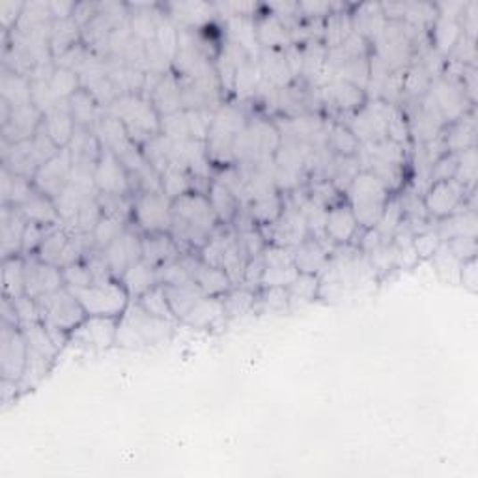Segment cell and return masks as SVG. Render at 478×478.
I'll list each match as a JSON object with an SVG mask.
<instances>
[{
    "label": "cell",
    "mask_w": 478,
    "mask_h": 478,
    "mask_svg": "<svg viewBox=\"0 0 478 478\" xmlns=\"http://www.w3.org/2000/svg\"><path fill=\"white\" fill-rule=\"evenodd\" d=\"M218 218L206 193H187L172 201L170 235L177 249H202L217 230Z\"/></svg>",
    "instance_id": "obj_1"
},
{
    "label": "cell",
    "mask_w": 478,
    "mask_h": 478,
    "mask_svg": "<svg viewBox=\"0 0 478 478\" xmlns=\"http://www.w3.org/2000/svg\"><path fill=\"white\" fill-rule=\"evenodd\" d=\"M174 333V322L148 314L136 301H131L120 316L116 346L126 350H144L165 344Z\"/></svg>",
    "instance_id": "obj_2"
},
{
    "label": "cell",
    "mask_w": 478,
    "mask_h": 478,
    "mask_svg": "<svg viewBox=\"0 0 478 478\" xmlns=\"http://www.w3.org/2000/svg\"><path fill=\"white\" fill-rule=\"evenodd\" d=\"M348 206L351 208L358 227L375 228L391 198V191L368 170H361L346 189Z\"/></svg>",
    "instance_id": "obj_3"
},
{
    "label": "cell",
    "mask_w": 478,
    "mask_h": 478,
    "mask_svg": "<svg viewBox=\"0 0 478 478\" xmlns=\"http://www.w3.org/2000/svg\"><path fill=\"white\" fill-rule=\"evenodd\" d=\"M111 116L124 124L126 131L136 144H146L161 131V116L153 109L150 99L136 94H122L109 105Z\"/></svg>",
    "instance_id": "obj_4"
},
{
    "label": "cell",
    "mask_w": 478,
    "mask_h": 478,
    "mask_svg": "<svg viewBox=\"0 0 478 478\" xmlns=\"http://www.w3.org/2000/svg\"><path fill=\"white\" fill-rule=\"evenodd\" d=\"M78 303L83 305L87 316H112L120 317L131 303V297L118 278L94 281L87 288H70Z\"/></svg>",
    "instance_id": "obj_5"
},
{
    "label": "cell",
    "mask_w": 478,
    "mask_h": 478,
    "mask_svg": "<svg viewBox=\"0 0 478 478\" xmlns=\"http://www.w3.org/2000/svg\"><path fill=\"white\" fill-rule=\"evenodd\" d=\"M37 305L42 310V322L47 327L60 329L68 334L87 317L83 305L78 303V299L68 286L37 299Z\"/></svg>",
    "instance_id": "obj_6"
},
{
    "label": "cell",
    "mask_w": 478,
    "mask_h": 478,
    "mask_svg": "<svg viewBox=\"0 0 478 478\" xmlns=\"http://www.w3.org/2000/svg\"><path fill=\"white\" fill-rule=\"evenodd\" d=\"M394 107L383 99H375L374 103H365L358 109L350 124V131L358 143L374 144L389 138V122Z\"/></svg>",
    "instance_id": "obj_7"
},
{
    "label": "cell",
    "mask_w": 478,
    "mask_h": 478,
    "mask_svg": "<svg viewBox=\"0 0 478 478\" xmlns=\"http://www.w3.org/2000/svg\"><path fill=\"white\" fill-rule=\"evenodd\" d=\"M133 221L144 234L170 232L172 201L163 191H146L133 202Z\"/></svg>",
    "instance_id": "obj_8"
},
{
    "label": "cell",
    "mask_w": 478,
    "mask_h": 478,
    "mask_svg": "<svg viewBox=\"0 0 478 478\" xmlns=\"http://www.w3.org/2000/svg\"><path fill=\"white\" fill-rule=\"evenodd\" d=\"M118 322L120 317L112 316H87L85 320L70 333L68 344L88 351H105L116 344Z\"/></svg>",
    "instance_id": "obj_9"
},
{
    "label": "cell",
    "mask_w": 478,
    "mask_h": 478,
    "mask_svg": "<svg viewBox=\"0 0 478 478\" xmlns=\"http://www.w3.org/2000/svg\"><path fill=\"white\" fill-rule=\"evenodd\" d=\"M29 358V346L23 331L10 326H0V377L21 382Z\"/></svg>",
    "instance_id": "obj_10"
},
{
    "label": "cell",
    "mask_w": 478,
    "mask_h": 478,
    "mask_svg": "<svg viewBox=\"0 0 478 478\" xmlns=\"http://www.w3.org/2000/svg\"><path fill=\"white\" fill-rule=\"evenodd\" d=\"M71 170H73V157L70 148H62L54 157H51L47 163L37 169L32 184L34 187L51 196L53 201L56 196L64 193V189L71 182Z\"/></svg>",
    "instance_id": "obj_11"
},
{
    "label": "cell",
    "mask_w": 478,
    "mask_h": 478,
    "mask_svg": "<svg viewBox=\"0 0 478 478\" xmlns=\"http://www.w3.org/2000/svg\"><path fill=\"white\" fill-rule=\"evenodd\" d=\"M102 254L111 275L120 281L133 264L143 260V235L128 227V230L102 251Z\"/></svg>",
    "instance_id": "obj_12"
},
{
    "label": "cell",
    "mask_w": 478,
    "mask_h": 478,
    "mask_svg": "<svg viewBox=\"0 0 478 478\" xmlns=\"http://www.w3.org/2000/svg\"><path fill=\"white\" fill-rule=\"evenodd\" d=\"M467 189L457 184L456 179H447V182H435L428 187L424 193L423 204L426 213L445 218L456 211H460L466 208V198H467Z\"/></svg>",
    "instance_id": "obj_13"
},
{
    "label": "cell",
    "mask_w": 478,
    "mask_h": 478,
    "mask_svg": "<svg viewBox=\"0 0 478 478\" xmlns=\"http://www.w3.org/2000/svg\"><path fill=\"white\" fill-rule=\"evenodd\" d=\"M94 182L97 193L129 196L133 191L129 172L120 163V159L107 148L102 150V155H99L95 163Z\"/></svg>",
    "instance_id": "obj_14"
},
{
    "label": "cell",
    "mask_w": 478,
    "mask_h": 478,
    "mask_svg": "<svg viewBox=\"0 0 478 478\" xmlns=\"http://www.w3.org/2000/svg\"><path fill=\"white\" fill-rule=\"evenodd\" d=\"M307 237H310V232L303 213L299 211L297 206H286V204L281 217H278L273 225H269V235H266L268 243L284 247L290 251L295 249L299 243H303Z\"/></svg>",
    "instance_id": "obj_15"
},
{
    "label": "cell",
    "mask_w": 478,
    "mask_h": 478,
    "mask_svg": "<svg viewBox=\"0 0 478 478\" xmlns=\"http://www.w3.org/2000/svg\"><path fill=\"white\" fill-rule=\"evenodd\" d=\"M62 286H66L62 269L39 260L36 254L25 256V293L27 295L34 299H42L44 295H49Z\"/></svg>",
    "instance_id": "obj_16"
},
{
    "label": "cell",
    "mask_w": 478,
    "mask_h": 478,
    "mask_svg": "<svg viewBox=\"0 0 478 478\" xmlns=\"http://www.w3.org/2000/svg\"><path fill=\"white\" fill-rule=\"evenodd\" d=\"M262 256H264V275L260 288H273V286L288 288L295 281L299 271L295 268L293 254L290 249L268 243Z\"/></svg>",
    "instance_id": "obj_17"
},
{
    "label": "cell",
    "mask_w": 478,
    "mask_h": 478,
    "mask_svg": "<svg viewBox=\"0 0 478 478\" xmlns=\"http://www.w3.org/2000/svg\"><path fill=\"white\" fill-rule=\"evenodd\" d=\"M29 221L15 206H4L0 211V249L3 258L23 256V237Z\"/></svg>",
    "instance_id": "obj_18"
},
{
    "label": "cell",
    "mask_w": 478,
    "mask_h": 478,
    "mask_svg": "<svg viewBox=\"0 0 478 478\" xmlns=\"http://www.w3.org/2000/svg\"><path fill=\"white\" fill-rule=\"evenodd\" d=\"M150 103L159 112V116L165 118L184 111V97H182V85H179V77L174 73H165L157 78V83L152 88Z\"/></svg>",
    "instance_id": "obj_19"
},
{
    "label": "cell",
    "mask_w": 478,
    "mask_h": 478,
    "mask_svg": "<svg viewBox=\"0 0 478 478\" xmlns=\"http://www.w3.org/2000/svg\"><path fill=\"white\" fill-rule=\"evenodd\" d=\"M44 114L32 103L17 107L12 111L8 122L3 124V141L6 143H23L34 136L37 128L42 126Z\"/></svg>",
    "instance_id": "obj_20"
},
{
    "label": "cell",
    "mask_w": 478,
    "mask_h": 478,
    "mask_svg": "<svg viewBox=\"0 0 478 478\" xmlns=\"http://www.w3.org/2000/svg\"><path fill=\"white\" fill-rule=\"evenodd\" d=\"M361 228L357 218L348 206V202H338L327 210L326 217V239H331L334 245H351V239L355 237L357 230Z\"/></svg>",
    "instance_id": "obj_21"
},
{
    "label": "cell",
    "mask_w": 478,
    "mask_h": 478,
    "mask_svg": "<svg viewBox=\"0 0 478 478\" xmlns=\"http://www.w3.org/2000/svg\"><path fill=\"white\" fill-rule=\"evenodd\" d=\"M223 322H227L223 297L204 295L201 301H198L185 314V317L179 324L198 329V331H206V329H215L218 324H223Z\"/></svg>",
    "instance_id": "obj_22"
},
{
    "label": "cell",
    "mask_w": 478,
    "mask_h": 478,
    "mask_svg": "<svg viewBox=\"0 0 478 478\" xmlns=\"http://www.w3.org/2000/svg\"><path fill=\"white\" fill-rule=\"evenodd\" d=\"M3 167L17 176L34 179L39 169V161L34 153L30 138L23 143L3 141Z\"/></svg>",
    "instance_id": "obj_23"
},
{
    "label": "cell",
    "mask_w": 478,
    "mask_h": 478,
    "mask_svg": "<svg viewBox=\"0 0 478 478\" xmlns=\"http://www.w3.org/2000/svg\"><path fill=\"white\" fill-rule=\"evenodd\" d=\"M324 102L341 112H357L365 105V90L341 78H333L322 88Z\"/></svg>",
    "instance_id": "obj_24"
},
{
    "label": "cell",
    "mask_w": 478,
    "mask_h": 478,
    "mask_svg": "<svg viewBox=\"0 0 478 478\" xmlns=\"http://www.w3.org/2000/svg\"><path fill=\"white\" fill-rule=\"evenodd\" d=\"M17 210L23 213V217L27 218L29 223L42 225L45 228H54L62 223V218H60V213L56 210V204H54L53 198L44 194V193H39L36 187H34L32 194Z\"/></svg>",
    "instance_id": "obj_25"
},
{
    "label": "cell",
    "mask_w": 478,
    "mask_h": 478,
    "mask_svg": "<svg viewBox=\"0 0 478 478\" xmlns=\"http://www.w3.org/2000/svg\"><path fill=\"white\" fill-rule=\"evenodd\" d=\"M258 64H260L262 81L275 87L276 90H283L290 87L293 78L292 70L288 66V60L284 51L281 49H262L258 54Z\"/></svg>",
    "instance_id": "obj_26"
},
{
    "label": "cell",
    "mask_w": 478,
    "mask_h": 478,
    "mask_svg": "<svg viewBox=\"0 0 478 478\" xmlns=\"http://www.w3.org/2000/svg\"><path fill=\"white\" fill-rule=\"evenodd\" d=\"M293 262L299 273L320 275L329 262V249L316 237H307L303 243L292 249Z\"/></svg>",
    "instance_id": "obj_27"
},
{
    "label": "cell",
    "mask_w": 478,
    "mask_h": 478,
    "mask_svg": "<svg viewBox=\"0 0 478 478\" xmlns=\"http://www.w3.org/2000/svg\"><path fill=\"white\" fill-rule=\"evenodd\" d=\"M42 126L58 148H68L77 129L68 102H60L53 111L44 114Z\"/></svg>",
    "instance_id": "obj_28"
},
{
    "label": "cell",
    "mask_w": 478,
    "mask_h": 478,
    "mask_svg": "<svg viewBox=\"0 0 478 478\" xmlns=\"http://www.w3.org/2000/svg\"><path fill=\"white\" fill-rule=\"evenodd\" d=\"M182 252L177 249L170 232H152L143 235V260L153 268H161Z\"/></svg>",
    "instance_id": "obj_29"
},
{
    "label": "cell",
    "mask_w": 478,
    "mask_h": 478,
    "mask_svg": "<svg viewBox=\"0 0 478 478\" xmlns=\"http://www.w3.org/2000/svg\"><path fill=\"white\" fill-rule=\"evenodd\" d=\"M167 10L172 23H179L182 29H193V30L208 27L211 21V15L215 13V6L204 3L169 4Z\"/></svg>",
    "instance_id": "obj_30"
},
{
    "label": "cell",
    "mask_w": 478,
    "mask_h": 478,
    "mask_svg": "<svg viewBox=\"0 0 478 478\" xmlns=\"http://www.w3.org/2000/svg\"><path fill=\"white\" fill-rule=\"evenodd\" d=\"M351 23H353L355 34L367 39V42L368 39L375 42V39L383 32L387 19L382 10V4H363L351 13Z\"/></svg>",
    "instance_id": "obj_31"
},
{
    "label": "cell",
    "mask_w": 478,
    "mask_h": 478,
    "mask_svg": "<svg viewBox=\"0 0 478 478\" xmlns=\"http://www.w3.org/2000/svg\"><path fill=\"white\" fill-rule=\"evenodd\" d=\"M122 284L126 286L131 301H136L138 297L144 295L146 292H150L152 288H155L159 283V271L157 268H153L152 264H148L146 260H138L136 264H133L124 276L120 278Z\"/></svg>",
    "instance_id": "obj_32"
},
{
    "label": "cell",
    "mask_w": 478,
    "mask_h": 478,
    "mask_svg": "<svg viewBox=\"0 0 478 478\" xmlns=\"http://www.w3.org/2000/svg\"><path fill=\"white\" fill-rule=\"evenodd\" d=\"M256 39L260 49H288L293 45L292 32L278 21V19L271 13L262 17L260 21L256 23Z\"/></svg>",
    "instance_id": "obj_33"
},
{
    "label": "cell",
    "mask_w": 478,
    "mask_h": 478,
    "mask_svg": "<svg viewBox=\"0 0 478 478\" xmlns=\"http://www.w3.org/2000/svg\"><path fill=\"white\" fill-rule=\"evenodd\" d=\"M0 92H3V102H6L12 109L25 107L32 103L30 94V77L13 73L3 68V77H0Z\"/></svg>",
    "instance_id": "obj_34"
},
{
    "label": "cell",
    "mask_w": 478,
    "mask_h": 478,
    "mask_svg": "<svg viewBox=\"0 0 478 478\" xmlns=\"http://www.w3.org/2000/svg\"><path fill=\"white\" fill-rule=\"evenodd\" d=\"M208 201L218 218L221 225H232L235 221V217L239 213V208H242V202L217 179H211V184L208 185Z\"/></svg>",
    "instance_id": "obj_35"
},
{
    "label": "cell",
    "mask_w": 478,
    "mask_h": 478,
    "mask_svg": "<svg viewBox=\"0 0 478 478\" xmlns=\"http://www.w3.org/2000/svg\"><path fill=\"white\" fill-rule=\"evenodd\" d=\"M441 242L454 237H474L476 239V213L473 208H462L445 218H441L440 228L435 230Z\"/></svg>",
    "instance_id": "obj_36"
},
{
    "label": "cell",
    "mask_w": 478,
    "mask_h": 478,
    "mask_svg": "<svg viewBox=\"0 0 478 478\" xmlns=\"http://www.w3.org/2000/svg\"><path fill=\"white\" fill-rule=\"evenodd\" d=\"M81 27L77 25V21L73 17L68 19H53L51 25V51L53 56L58 58L62 56L64 53H68L70 49H73L75 45H78V39H81Z\"/></svg>",
    "instance_id": "obj_37"
},
{
    "label": "cell",
    "mask_w": 478,
    "mask_h": 478,
    "mask_svg": "<svg viewBox=\"0 0 478 478\" xmlns=\"http://www.w3.org/2000/svg\"><path fill=\"white\" fill-rule=\"evenodd\" d=\"M344 10H346V6L342 4L341 8L334 10L329 17H326L324 36H322V44L326 45V49L341 47L346 39L353 34L351 13H348Z\"/></svg>",
    "instance_id": "obj_38"
},
{
    "label": "cell",
    "mask_w": 478,
    "mask_h": 478,
    "mask_svg": "<svg viewBox=\"0 0 478 478\" xmlns=\"http://www.w3.org/2000/svg\"><path fill=\"white\" fill-rule=\"evenodd\" d=\"M194 283L204 292V295H211V297H223L227 292L234 288L230 276L225 273V269L210 266L206 262H201V266H198L196 275H194Z\"/></svg>",
    "instance_id": "obj_39"
},
{
    "label": "cell",
    "mask_w": 478,
    "mask_h": 478,
    "mask_svg": "<svg viewBox=\"0 0 478 478\" xmlns=\"http://www.w3.org/2000/svg\"><path fill=\"white\" fill-rule=\"evenodd\" d=\"M284 210V201L283 196L278 193H271L260 198H254V201L249 202V215L254 227L258 228H266L273 225L278 217H281Z\"/></svg>",
    "instance_id": "obj_40"
},
{
    "label": "cell",
    "mask_w": 478,
    "mask_h": 478,
    "mask_svg": "<svg viewBox=\"0 0 478 478\" xmlns=\"http://www.w3.org/2000/svg\"><path fill=\"white\" fill-rule=\"evenodd\" d=\"M464 36L460 19L456 17H447V15H437L433 21V51L440 54H449L456 47V44L460 42V37Z\"/></svg>",
    "instance_id": "obj_41"
},
{
    "label": "cell",
    "mask_w": 478,
    "mask_h": 478,
    "mask_svg": "<svg viewBox=\"0 0 478 478\" xmlns=\"http://www.w3.org/2000/svg\"><path fill=\"white\" fill-rule=\"evenodd\" d=\"M68 105H70V112L75 120V126L77 128H94L97 122H99V116H97V109H99V103L94 99V95L81 88L77 90L70 99H68Z\"/></svg>",
    "instance_id": "obj_42"
},
{
    "label": "cell",
    "mask_w": 478,
    "mask_h": 478,
    "mask_svg": "<svg viewBox=\"0 0 478 478\" xmlns=\"http://www.w3.org/2000/svg\"><path fill=\"white\" fill-rule=\"evenodd\" d=\"M0 182H3V204L4 206L19 208L34 191L32 179L17 176L4 167H3V174H0Z\"/></svg>",
    "instance_id": "obj_43"
},
{
    "label": "cell",
    "mask_w": 478,
    "mask_h": 478,
    "mask_svg": "<svg viewBox=\"0 0 478 478\" xmlns=\"http://www.w3.org/2000/svg\"><path fill=\"white\" fill-rule=\"evenodd\" d=\"M165 292H167V299H169V305L172 309V314L176 316L177 322H182L185 314L204 297V292L196 284L165 286Z\"/></svg>",
    "instance_id": "obj_44"
},
{
    "label": "cell",
    "mask_w": 478,
    "mask_h": 478,
    "mask_svg": "<svg viewBox=\"0 0 478 478\" xmlns=\"http://www.w3.org/2000/svg\"><path fill=\"white\" fill-rule=\"evenodd\" d=\"M256 292L239 284L234 286L230 292L223 295V307H225V316L227 320H239L247 314H251L256 307Z\"/></svg>",
    "instance_id": "obj_45"
},
{
    "label": "cell",
    "mask_w": 478,
    "mask_h": 478,
    "mask_svg": "<svg viewBox=\"0 0 478 478\" xmlns=\"http://www.w3.org/2000/svg\"><path fill=\"white\" fill-rule=\"evenodd\" d=\"M3 292L8 299L25 295V256L3 258Z\"/></svg>",
    "instance_id": "obj_46"
},
{
    "label": "cell",
    "mask_w": 478,
    "mask_h": 478,
    "mask_svg": "<svg viewBox=\"0 0 478 478\" xmlns=\"http://www.w3.org/2000/svg\"><path fill=\"white\" fill-rule=\"evenodd\" d=\"M474 138H476V126L474 120L469 114H464L460 120L452 122L450 131L445 135V150L457 153L469 148H474Z\"/></svg>",
    "instance_id": "obj_47"
},
{
    "label": "cell",
    "mask_w": 478,
    "mask_h": 478,
    "mask_svg": "<svg viewBox=\"0 0 478 478\" xmlns=\"http://www.w3.org/2000/svg\"><path fill=\"white\" fill-rule=\"evenodd\" d=\"M290 310L305 307L320 297V275L299 273L295 281L288 286Z\"/></svg>",
    "instance_id": "obj_48"
},
{
    "label": "cell",
    "mask_w": 478,
    "mask_h": 478,
    "mask_svg": "<svg viewBox=\"0 0 478 478\" xmlns=\"http://www.w3.org/2000/svg\"><path fill=\"white\" fill-rule=\"evenodd\" d=\"M54 365V358H49L42 353L29 350V358H27V367H25V374L21 377V382H19V387H21V394L32 391L34 387H37L45 380V375L51 372Z\"/></svg>",
    "instance_id": "obj_49"
},
{
    "label": "cell",
    "mask_w": 478,
    "mask_h": 478,
    "mask_svg": "<svg viewBox=\"0 0 478 478\" xmlns=\"http://www.w3.org/2000/svg\"><path fill=\"white\" fill-rule=\"evenodd\" d=\"M21 331H23V336H25L29 350L42 353V355H45L49 358H54V361H56V357H58V353L62 348L56 346V342L51 338V334H49L47 327L44 326V322L27 324V326L21 327Z\"/></svg>",
    "instance_id": "obj_50"
},
{
    "label": "cell",
    "mask_w": 478,
    "mask_h": 478,
    "mask_svg": "<svg viewBox=\"0 0 478 478\" xmlns=\"http://www.w3.org/2000/svg\"><path fill=\"white\" fill-rule=\"evenodd\" d=\"M262 83V71L260 64H258V58H247L243 64H239L235 70V78H234V90L237 95H254L258 87Z\"/></svg>",
    "instance_id": "obj_51"
},
{
    "label": "cell",
    "mask_w": 478,
    "mask_h": 478,
    "mask_svg": "<svg viewBox=\"0 0 478 478\" xmlns=\"http://www.w3.org/2000/svg\"><path fill=\"white\" fill-rule=\"evenodd\" d=\"M126 223H128L126 218L112 217V215H103L102 221L97 223V227L92 232L95 251H105L114 242V239H118L120 235H122L128 230Z\"/></svg>",
    "instance_id": "obj_52"
},
{
    "label": "cell",
    "mask_w": 478,
    "mask_h": 478,
    "mask_svg": "<svg viewBox=\"0 0 478 478\" xmlns=\"http://www.w3.org/2000/svg\"><path fill=\"white\" fill-rule=\"evenodd\" d=\"M136 303L155 317H161V320H169V322H177L176 316L172 314L170 305H169L167 292H165L163 284H157L155 288H152L150 292L138 297Z\"/></svg>",
    "instance_id": "obj_53"
},
{
    "label": "cell",
    "mask_w": 478,
    "mask_h": 478,
    "mask_svg": "<svg viewBox=\"0 0 478 478\" xmlns=\"http://www.w3.org/2000/svg\"><path fill=\"white\" fill-rule=\"evenodd\" d=\"M327 146L331 152H334L336 155L342 157H353L361 150V143L357 141V136L350 131V128L336 124L333 128H329L327 133Z\"/></svg>",
    "instance_id": "obj_54"
},
{
    "label": "cell",
    "mask_w": 478,
    "mask_h": 478,
    "mask_svg": "<svg viewBox=\"0 0 478 478\" xmlns=\"http://www.w3.org/2000/svg\"><path fill=\"white\" fill-rule=\"evenodd\" d=\"M49 85L58 102H68V99L77 92L81 90V81H78V75L71 70L54 66L51 77H49Z\"/></svg>",
    "instance_id": "obj_55"
},
{
    "label": "cell",
    "mask_w": 478,
    "mask_h": 478,
    "mask_svg": "<svg viewBox=\"0 0 478 478\" xmlns=\"http://www.w3.org/2000/svg\"><path fill=\"white\" fill-rule=\"evenodd\" d=\"M256 301L262 307L264 312L290 310V295H288V288L284 286L262 288V292L256 295Z\"/></svg>",
    "instance_id": "obj_56"
},
{
    "label": "cell",
    "mask_w": 478,
    "mask_h": 478,
    "mask_svg": "<svg viewBox=\"0 0 478 478\" xmlns=\"http://www.w3.org/2000/svg\"><path fill=\"white\" fill-rule=\"evenodd\" d=\"M62 275H64V283L68 288H87L95 281L90 266L85 260H78L64 268Z\"/></svg>",
    "instance_id": "obj_57"
},
{
    "label": "cell",
    "mask_w": 478,
    "mask_h": 478,
    "mask_svg": "<svg viewBox=\"0 0 478 478\" xmlns=\"http://www.w3.org/2000/svg\"><path fill=\"white\" fill-rule=\"evenodd\" d=\"M12 303L15 307V312L19 316V322H21V327L27 324H34V322H42V310H39L37 299L30 297V295H21L17 299H12Z\"/></svg>",
    "instance_id": "obj_58"
},
{
    "label": "cell",
    "mask_w": 478,
    "mask_h": 478,
    "mask_svg": "<svg viewBox=\"0 0 478 478\" xmlns=\"http://www.w3.org/2000/svg\"><path fill=\"white\" fill-rule=\"evenodd\" d=\"M441 239L433 230H424L413 235V249L418 256V260H424V258H432L435 251L440 249Z\"/></svg>",
    "instance_id": "obj_59"
},
{
    "label": "cell",
    "mask_w": 478,
    "mask_h": 478,
    "mask_svg": "<svg viewBox=\"0 0 478 478\" xmlns=\"http://www.w3.org/2000/svg\"><path fill=\"white\" fill-rule=\"evenodd\" d=\"M51 228H45L42 225H34V223H29L27 225V230H25V237H23V256H29V254H36L39 245H42L44 237L47 235Z\"/></svg>",
    "instance_id": "obj_60"
},
{
    "label": "cell",
    "mask_w": 478,
    "mask_h": 478,
    "mask_svg": "<svg viewBox=\"0 0 478 478\" xmlns=\"http://www.w3.org/2000/svg\"><path fill=\"white\" fill-rule=\"evenodd\" d=\"M25 10V3H0V21H3L4 36L10 34L21 19Z\"/></svg>",
    "instance_id": "obj_61"
},
{
    "label": "cell",
    "mask_w": 478,
    "mask_h": 478,
    "mask_svg": "<svg viewBox=\"0 0 478 478\" xmlns=\"http://www.w3.org/2000/svg\"><path fill=\"white\" fill-rule=\"evenodd\" d=\"M460 283L466 288H469L471 292H476V283H478V276H476V258H471V260L462 262V268H460Z\"/></svg>",
    "instance_id": "obj_62"
},
{
    "label": "cell",
    "mask_w": 478,
    "mask_h": 478,
    "mask_svg": "<svg viewBox=\"0 0 478 478\" xmlns=\"http://www.w3.org/2000/svg\"><path fill=\"white\" fill-rule=\"evenodd\" d=\"M21 394V387H19L17 382L12 380H3L0 383V400H3V406H10L12 402H15V398Z\"/></svg>",
    "instance_id": "obj_63"
},
{
    "label": "cell",
    "mask_w": 478,
    "mask_h": 478,
    "mask_svg": "<svg viewBox=\"0 0 478 478\" xmlns=\"http://www.w3.org/2000/svg\"><path fill=\"white\" fill-rule=\"evenodd\" d=\"M0 317H3V326H10V327H17L21 329V322H19V316L15 312V307L12 303V299L3 297V310H0Z\"/></svg>",
    "instance_id": "obj_64"
}]
</instances>
